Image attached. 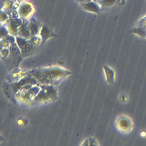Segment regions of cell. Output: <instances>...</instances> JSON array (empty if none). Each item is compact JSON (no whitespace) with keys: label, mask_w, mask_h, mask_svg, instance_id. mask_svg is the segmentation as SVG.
<instances>
[{"label":"cell","mask_w":146,"mask_h":146,"mask_svg":"<svg viewBox=\"0 0 146 146\" xmlns=\"http://www.w3.org/2000/svg\"><path fill=\"white\" fill-rule=\"evenodd\" d=\"M105 73L107 83L111 84L114 81V72L107 66L105 67Z\"/></svg>","instance_id":"cell-2"},{"label":"cell","mask_w":146,"mask_h":146,"mask_svg":"<svg viewBox=\"0 0 146 146\" xmlns=\"http://www.w3.org/2000/svg\"><path fill=\"white\" fill-rule=\"evenodd\" d=\"M116 126L121 133H127L132 129L133 124L129 118L125 116H122L117 119Z\"/></svg>","instance_id":"cell-1"}]
</instances>
